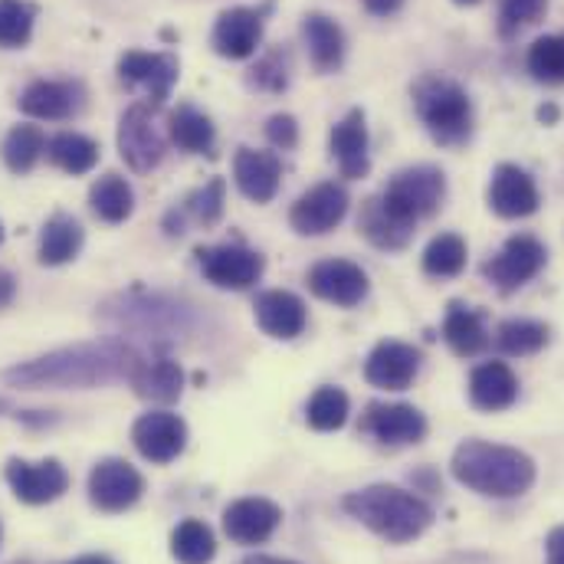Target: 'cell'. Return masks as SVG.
<instances>
[{
    "label": "cell",
    "mask_w": 564,
    "mask_h": 564,
    "mask_svg": "<svg viewBox=\"0 0 564 564\" xmlns=\"http://www.w3.org/2000/svg\"><path fill=\"white\" fill-rule=\"evenodd\" d=\"M542 267H545V247L535 237L519 234L502 247L499 257H492L482 267V276L492 285H499L502 292H512L529 280H535L542 273Z\"/></svg>",
    "instance_id": "8fae6325"
},
{
    "label": "cell",
    "mask_w": 564,
    "mask_h": 564,
    "mask_svg": "<svg viewBox=\"0 0 564 564\" xmlns=\"http://www.w3.org/2000/svg\"><path fill=\"white\" fill-rule=\"evenodd\" d=\"M332 154L341 167L345 177H365L371 161H368V126L361 109H351L335 129H332Z\"/></svg>",
    "instance_id": "cb8c5ba5"
},
{
    "label": "cell",
    "mask_w": 564,
    "mask_h": 564,
    "mask_svg": "<svg viewBox=\"0 0 564 564\" xmlns=\"http://www.w3.org/2000/svg\"><path fill=\"white\" fill-rule=\"evenodd\" d=\"M154 109L158 106L151 102H135L119 122V151L126 164L139 174H148L164 158V135H161Z\"/></svg>",
    "instance_id": "52a82bcc"
},
{
    "label": "cell",
    "mask_w": 564,
    "mask_h": 564,
    "mask_svg": "<svg viewBox=\"0 0 564 564\" xmlns=\"http://www.w3.org/2000/svg\"><path fill=\"white\" fill-rule=\"evenodd\" d=\"M257 322L273 338H295L305 328V305L299 295L282 292V289L263 292L257 299Z\"/></svg>",
    "instance_id": "484cf974"
},
{
    "label": "cell",
    "mask_w": 564,
    "mask_h": 564,
    "mask_svg": "<svg viewBox=\"0 0 564 564\" xmlns=\"http://www.w3.org/2000/svg\"><path fill=\"white\" fill-rule=\"evenodd\" d=\"M0 411H7V401L3 398H0Z\"/></svg>",
    "instance_id": "816d5d0a"
},
{
    "label": "cell",
    "mask_w": 564,
    "mask_h": 564,
    "mask_svg": "<svg viewBox=\"0 0 564 564\" xmlns=\"http://www.w3.org/2000/svg\"><path fill=\"white\" fill-rule=\"evenodd\" d=\"M171 555L181 564H210L214 555H217L214 532L204 522H197V519L181 522L171 532Z\"/></svg>",
    "instance_id": "836d02e7"
},
{
    "label": "cell",
    "mask_w": 564,
    "mask_h": 564,
    "mask_svg": "<svg viewBox=\"0 0 564 564\" xmlns=\"http://www.w3.org/2000/svg\"><path fill=\"white\" fill-rule=\"evenodd\" d=\"M361 430L384 446H404L426 436V417L411 404H371L361 417Z\"/></svg>",
    "instance_id": "ac0fdd59"
},
{
    "label": "cell",
    "mask_w": 564,
    "mask_h": 564,
    "mask_svg": "<svg viewBox=\"0 0 564 564\" xmlns=\"http://www.w3.org/2000/svg\"><path fill=\"white\" fill-rule=\"evenodd\" d=\"M0 535H3V529H0Z\"/></svg>",
    "instance_id": "db71d44e"
},
{
    "label": "cell",
    "mask_w": 564,
    "mask_h": 564,
    "mask_svg": "<svg viewBox=\"0 0 564 564\" xmlns=\"http://www.w3.org/2000/svg\"><path fill=\"white\" fill-rule=\"evenodd\" d=\"M0 243H3V227H0Z\"/></svg>",
    "instance_id": "f5cc1de1"
},
{
    "label": "cell",
    "mask_w": 564,
    "mask_h": 564,
    "mask_svg": "<svg viewBox=\"0 0 564 564\" xmlns=\"http://www.w3.org/2000/svg\"><path fill=\"white\" fill-rule=\"evenodd\" d=\"M3 476L10 482L13 496L26 506H46L69 489V473L63 469L59 459H40V463L10 459Z\"/></svg>",
    "instance_id": "30bf717a"
},
{
    "label": "cell",
    "mask_w": 564,
    "mask_h": 564,
    "mask_svg": "<svg viewBox=\"0 0 564 564\" xmlns=\"http://www.w3.org/2000/svg\"><path fill=\"white\" fill-rule=\"evenodd\" d=\"M33 20H36L33 3H26V0H0V46L3 50L26 46V40L33 33Z\"/></svg>",
    "instance_id": "f35d334b"
},
{
    "label": "cell",
    "mask_w": 564,
    "mask_h": 564,
    "mask_svg": "<svg viewBox=\"0 0 564 564\" xmlns=\"http://www.w3.org/2000/svg\"><path fill=\"white\" fill-rule=\"evenodd\" d=\"M102 318L116 332H132L141 335L144 341L161 345L164 338H177L191 328V315L177 302H164L158 295H122L119 302H109L102 308Z\"/></svg>",
    "instance_id": "5b68a950"
},
{
    "label": "cell",
    "mask_w": 564,
    "mask_h": 564,
    "mask_svg": "<svg viewBox=\"0 0 564 564\" xmlns=\"http://www.w3.org/2000/svg\"><path fill=\"white\" fill-rule=\"evenodd\" d=\"M200 273L220 289H250L263 276V257L247 247H207L197 250Z\"/></svg>",
    "instance_id": "4fadbf2b"
},
{
    "label": "cell",
    "mask_w": 564,
    "mask_h": 564,
    "mask_svg": "<svg viewBox=\"0 0 564 564\" xmlns=\"http://www.w3.org/2000/svg\"><path fill=\"white\" fill-rule=\"evenodd\" d=\"M13 299V280L7 273H0V305H7Z\"/></svg>",
    "instance_id": "7dc6e473"
},
{
    "label": "cell",
    "mask_w": 564,
    "mask_h": 564,
    "mask_svg": "<svg viewBox=\"0 0 564 564\" xmlns=\"http://www.w3.org/2000/svg\"><path fill=\"white\" fill-rule=\"evenodd\" d=\"M469 398L479 411H506L519 398V378L506 361H486L469 378Z\"/></svg>",
    "instance_id": "7402d4cb"
},
{
    "label": "cell",
    "mask_w": 564,
    "mask_h": 564,
    "mask_svg": "<svg viewBox=\"0 0 564 564\" xmlns=\"http://www.w3.org/2000/svg\"><path fill=\"white\" fill-rule=\"evenodd\" d=\"M341 506L351 519H358L365 529H371L375 535L394 545L421 539L433 525V509L421 496L401 486H368V489L348 492Z\"/></svg>",
    "instance_id": "3957f363"
},
{
    "label": "cell",
    "mask_w": 564,
    "mask_h": 564,
    "mask_svg": "<svg viewBox=\"0 0 564 564\" xmlns=\"http://www.w3.org/2000/svg\"><path fill=\"white\" fill-rule=\"evenodd\" d=\"M361 234H365L375 247H381V250H401V247L411 243L414 227L404 224V220H398V217L381 204V197H375V200H368L365 210H361Z\"/></svg>",
    "instance_id": "83f0119b"
},
{
    "label": "cell",
    "mask_w": 564,
    "mask_h": 564,
    "mask_svg": "<svg viewBox=\"0 0 564 564\" xmlns=\"http://www.w3.org/2000/svg\"><path fill=\"white\" fill-rule=\"evenodd\" d=\"M421 371V351L404 341H381L365 365V378L381 391H404Z\"/></svg>",
    "instance_id": "9a60e30c"
},
{
    "label": "cell",
    "mask_w": 564,
    "mask_h": 564,
    "mask_svg": "<svg viewBox=\"0 0 564 564\" xmlns=\"http://www.w3.org/2000/svg\"><path fill=\"white\" fill-rule=\"evenodd\" d=\"M89 204H93V210H96L106 224H122V220L132 217L135 194H132V187L126 184V177L106 174V177H99V181L93 184Z\"/></svg>",
    "instance_id": "1f68e13d"
},
{
    "label": "cell",
    "mask_w": 564,
    "mask_h": 564,
    "mask_svg": "<svg viewBox=\"0 0 564 564\" xmlns=\"http://www.w3.org/2000/svg\"><path fill=\"white\" fill-rule=\"evenodd\" d=\"M305 421L312 430H338L348 421V394L338 388H318L305 408Z\"/></svg>",
    "instance_id": "ab89813d"
},
{
    "label": "cell",
    "mask_w": 564,
    "mask_h": 564,
    "mask_svg": "<svg viewBox=\"0 0 564 564\" xmlns=\"http://www.w3.org/2000/svg\"><path fill=\"white\" fill-rule=\"evenodd\" d=\"M529 73L539 83L562 86L564 83V36H542L529 50Z\"/></svg>",
    "instance_id": "74e56055"
},
{
    "label": "cell",
    "mask_w": 564,
    "mask_h": 564,
    "mask_svg": "<svg viewBox=\"0 0 564 564\" xmlns=\"http://www.w3.org/2000/svg\"><path fill=\"white\" fill-rule=\"evenodd\" d=\"M446 197V177L440 167H430V164H421V167H408L401 174H394V181L384 187L381 194V204L404 224H417L423 217H433L440 210Z\"/></svg>",
    "instance_id": "8992f818"
},
{
    "label": "cell",
    "mask_w": 564,
    "mask_h": 564,
    "mask_svg": "<svg viewBox=\"0 0 564 564\" xmlns=\"http://www.w3.org/2000/svg\"><path fill=\"white\" fill-rule=\"evenodd\" d=\"M282 522V509L270 499H237L227 512H224V532L237 542V545H260L267 542Z\"/></svg>",
    "instance_id": "d6986e66"
},
{
    "label": "cell",
    "mask_w": 564,
    "mask_h": 564,
    "mask_svg": "<svg viewBox=\"0 0 564 564\" xmlns=\"http://www.w3.org/2000/svg\"><path fill=\"white\" fill-rule=\"evenodd\" d=\"M135 388V394L154 404H174L181 398L184 388V375L181 365L171 361L167 355H148L135 371V378L129 381Z\"/></svg>",
    "instance_id": "d4e9b609"
},
{
    "label": "cell",
    "mask_w": 564,
    "mask_h": 564,
    "mask_svg": "<svg viewBox=\"0 0 564 564\" xmlns=\"http://www.w3.org/2000/svg\"><path fill=\"white\" fill-rule=\"evenodd\" d=\"M302 33H305L315 69L335 73L341 66V59H345V33H341V26L335 20H328L325 13H308L305 23H302Z\"/></svg>",
    "instance_id": "4316f807"
},
{
    "label": "cell",
    "mask_w": 564,
    "mask_h": 564,
    "mask_svg": "<svg viewBox=\"0 0 564 564\" xmlns=\"http://www.w3.org/2000/svg\"><path fill=\"white\" fill-rule=\"evenodd\" d=\"M151 351L132 341H96L50 351L43 358L13 365L3 371V381L13 388H99L112 381H132L141 361Z\"/></svg>",
    "instance_id": "6da1fadb"
},
{
    "label": "cell",
    "mask_w": 564,
    "mask_h": 564,
    "mask_svg": "<svg viewBox=\"0 0 564 564\" xmlns=\"http://www.w3.org/2000/svg\"><path fill=\"white\" fill-rule=\"evenodd\" d=\"M267 139L273 141L276 148H282V151L295 148V141H299V126H295V119H292V116H273V119L267 122Z\"/></svg>",
    "instance_id": "ee69618b"
},
{
    "label": "cell",
    "mask_w": 564,
    "mask_h": 564,
    "mask_svg": "<svg viewBox=\"0 0 564 564\" xmlns=\"http://www.w3.org/2000/svg\"><path fill=\"white\" fill-rule=\"evenodd\" d=\"M46 154L56 167L69 171V174H86L96 167L99 161V144L79 132H59L46 144Z\"/></svg>",
    "instance_id": "d6a6232c"
},
{
    "label": "cell",
    "mask_w": 564,
    "mask_h": 564,
    "mask_svg": "<svg viewBox=\"0 0 564 564\" xmlns=\"http://www.w3.org/2000/svg\"><path fill=\"white\" fill-rule=\"evenodd\" d=\"M119 79L132 89H141L151 106H161L171 96V86L177 83V59L167 53H126L119 59Z\"/></svg>",
    "instance_id": "7c38bea8"
},
{
    "label": "cell",
    "mask_w": 564,
    "mask_h": 564,
    "mask_svg": "<svg viewBox=\"0 0 564 564\" xmlns=\"http://www.w3.org/2000/svg\"><path fill=\"white\" fill-rule=\"evenodd\" d=\"M308 289L332 302V305H341V308H351L358 305L365 295H368V276L358 263L351 260H325L318 267H312L308 273Z\"/></svg>",
    "instance_id": "e0dca14e"
},
{
    "label": "cell",
    "mask_w": 564,
    "mask_h": 564,
    "mask_svg": "<svg viewBox=\"0 0 564 564\" xmlns=\"http://www.w3.org/2000/svg\"><path fill=\"white\" fill-rule=\"evenodd\" d=\"M234 177L237 187L257 200V204H270L280 191L282 164L273 151H253V148H240L234 158Z\"/></svg>",
    "instance_id": "44dd1931"
},
{
    "label": "cell",
    "mask_w": 564,
    "mask_h": 564,
    "mask_svg": "<svg viewBox=\"0 0 564 564\" xmlns=\"http://www.w3.org/2000/svg\"><path fill=\"white\" fill-rule=\"evenodd\" d=\"M453 3H463L466 7V3H479V0H453Z\"/></svg>",
    "instance_id": "f907efd6"
},
{
    "label": "cell",
    "mask_w": 564,
    "mask_h": 564,
    "mask_svg": "<svg viewBox=\"0 0 564 564\" xmlns=\"http://www.w3.org/2000/svg\"><path fill=\"white\" fill-rule=\"evenodd\" d=\"M499 348L512 358H522V355H535L549 345V325L542 322H532V318H509L499 325V335H496Z\"/></svg>",
    "instance_id": "e575fe53"
},
{
    "label": "cell",
    "mask_w": 564,
    "mask_h": 564,
    "mask_svg": "<svg viewBox=\"0 0 564 564\" xmlns=\"http://www.w3.org/2000/svg\"><path fill=\"white\" fill-rule=\"evenodd\" d=\"M187 214H191L197 224H204V227L217 224L220 214H224V181L217 177V181L204 184L197 194H191V197H187Z\"/></svg>",
    "instance_id": "b9f144b4"
},
{
    "label": "cell",
    "mask_w": 564,
    "mask_h": 564,
    "mask_svg": "<svg viewBox=\"0 0 564 564\" xmlns=\"http://www.w3.org/2000/svg\"><path fill=\"white\" fill-rule=\"evenodd\" d=\"M449 473L459 486L489 499H516L535 486V459L489 440H463L453 449Z\"/></svg>",
    "instance_id": "7a4b0ae2"
},
{
    "label": "cell",
    "mask_w": 564,
    "mask_h": 564,
    "mask_svg": "<svg viewBox=\"0 0 564 564\" xmlns=\"http://www.w3.org/2000/svg\"><path fill=\"white\" fill-rule=\"evenodd\" d=\"M240 564H299V562H289V558H273V555H250V558H243Z\"/></svg>",
    "instance_id": "c3c4849f"
},
{
    "label": "cell",
    "mask_w": 564,
    "mask_h": 564,
    "mask_svg": "<svg viewBox=\"0 0 564 564\" xmlns=\"http://www.w3.org/2000/svg\"><path fill=\"white\" fill-rule=\"evenodd\" d=\"M348 214V194L341 184L328 181V184H318L312 187L308 194H302L289 214L292 220V230L302 234V237H322L328 230H335Z\"/></svg>",
    "instance_id": "9c48e42d"
},
{
    "label": "cell",
    "mask_w": 564,
    "mask_h": 564,
    "mask_svg": "<svg viewBox=\"0 0 564 564\" xmlns=\"http://www.w3.org/2000/svg\"><path fill=\"white\" fill-rule=\"evenodd\" d=\"M260 40H263V17L260 10H250V7L224 10L214 26V50L227 59L253 56Z\"/></svg>",
    "instance_id": "ffe728a7"
},
{
    "label": "cell",
    "mask_w": 564,
    "mask_h": 564,
    "mask_svg": "<svg viewBox=\"0 0 564 564\" xmlns=\"http://www.w3.org/2000/svg\"><path fill=\"white\" fill-rule=\"evenodd\" d=\"M250 83L257 89H267V93H282L285 83H289V59H285V53H267L250 69Z\"/></svg>",
    "instance_id": "7bdbcfd3"
},
{
    "label": "cell",
    "mask_w": 564,
    "mask_h": 564,
    "mask_svg": "<svg viewBox=\"0 0 564 564\" xmlns=\"http://www.w3.org/2000/svg\"><path fill=\"white\" fill-rule=\"evenodd\" d=\"M414 109L440 144H463L473 132V102L466 89L440 73L421 76L414 83Z\"/></svg>",
    "instance_id": "277c9868"
},
{
    "label": "cell",
    "mask_w": 564,
    "mask_h": 564,
    "mask_svg": "<svg viewBox=\"0 0 564 564\" xmlns=\"http://www.w3.org/2000/svg\"><path fill=\"white\" fill-rule=\"evenodd\" d=\"M135 449L148 463H171L184 453L187 443V426L171 411H151L132 426Z\"/></svg>",
    "instance_id": "5bb4252c"
},
{
    "label": "cell",
    "mask_w": 564,
    "mask_h": 564,
    "mask_svg": "<svg viewBox=\"0 0 564 564\" xmlns=\"http://www.w3.org/2000/svg\"><path fill=\"white\" fill-rule=\"evenodd\" d=\"M73 564H112L106 555H86V558H76Z\"/></svg>",
    "instance_id": "681fc988"
},
{
    "label": "cell",
    "mask_w": 564,
    "mask_h": 564,
    "mask_svg": "<svg viewBox=\"0 0 564 564\" xmlns=\"http://www.w3.org/2000/svg\"><path fill=\"white\" fill-rule=\"evenodd\" d=\"M404 7V0H365V10L375 17H391Z\"/></svg>",
    "instance_id": "bcb514c9"
},
{
    "label": "cell",
    "mask_w": 564,
    "mask_h": 564,
    "mask_svg": "<svg viewBox=\"0 0 564 564\" xmlns=\"http://www.w3.org/2000/svg\"><path fill=\"white\" fill-rule=\"evenodd\" d=\"M167 132L177 148H184L191 154H214V141H217L214 126L194 106H177L167 119Z\"/></svg>",
    "instance_id": "f546056e"
},
{
    "label": "cell",
    "mask_w": 564,
    "mask_h": 564,
    "mask_svg": "<svg viewBox=\"0 0 564 564\" xmlns=\"http://www.w3.org/2000/svg\"><path fill=\"white\" fill-rule=\"evenodd\" d=\"M3 164L13 171V174H23V171H30L36 161H40V154L46 151V139H43V132L36 129V126H17V129H10L7 132V139H3Z\"/></svg>",
    "instance_id": "d590c367"
},
{
    "label": "cell",
    "mask_w": 564,
    "mask_h": 564,
    "mask_svg": "<svg viewBox=\"0 0 564 564\" xmlns=\"http://www.w3.org/2000/svg\"><path fill=\"white\" fill-rule=\"evenodd\" d=\"M549 10V0H499V26L506 36L539 23Z\"/></svg>",
    "instance_id": "60d3db41"
},
{
    "label": "cell",
    "mask_w": 564,
    "mask_h": 564,
    "mask_svg": "<svg viewBox=\"0 0 564 564\" xmlns=\"http://www.w3.org/2000/svg\"><path fill=\"white\" fill-rule=\"evenodd\" d=\"M463 267H466V243L456 234H440L423 250V270L430 276H440V280L456 276V273H463Z\"/></svg>",
    "instance_id": "8d00e7d4"
},
{
    "label": "cell",
    "mask_w": 564,
    "mask_h": 564,
    "mask_svg": "<svg viewBox=\"0 0 564 564\" xmlns=\"http://www.w3.org/2000/svg\"><path fill=\"white\" fill-rule=\"evenodd\" d=\"M144 492L141 473L126 459H102L89 473V499L102 512H126Z\"/></svg>",
    "instance_id": "ba28073f"
},
{
    "label": "cell",
    "mask_w": 564,
    "mask_h": 564,
    "mask_svg": "<svg viewBox=\"0 0 564 564\" xmlns=\"http://www.w3.org/2000/svg\"><path fill=\"white\" fill-rule=\"evenodd\" d=\"M79 86L76 83H53V79H40L33 86H26V93L20 96V109L30 119H46V122H59L69 119L79 109Z\"/></svg>",
    "instance_id": "603a6c76"
},
{
    "label": "cell",
    "mask_w": 564,
    "mask_h": 564,
    "mask_svg": "<svg viewBox=\"0 0 564 564\" xmlns=\"http://www.w3.org/2000/svg\"><path fill=\"white\" fill-rule=\"evenodd\" d=\"M83 247V227L66 217L56 214L46 227H43V240H40V263L43 267H63L69 263Z\"/></svg>",
    "instance_id": "4dcf8cb0"
},
{
    "label": "cell",
    "mask_w": 564,
    "mask_h": 564,
    "mask_svg": "<svg viewBox=\"0 0 564 564\" xmlns=\"http://www.w3.org/2000/svg\"><path fill=\"white\" fill-rule=\"evenodd\" d=\"M443 338L463 358L479 355L486 348V341H489V335L482 328V318L473 308L459 305V302H453L449 312H446V318H443Z\"/></svg>",
    "instance_id": "f1b7e54d"
},
{
    "label": "cell",
    "mask_w": 564,
    "mask_h": 564,
    "mask_svg": "<svg viewBox=\"0 0 564 564\" xmlns=\"http://www.w3.org/2000/svg\"><path fill=\"white\" fill-rule=\"evenodd\" d=\"M545 555L549 564H564V525L549 532V542H545Z\"/></svg>",
    "instance_id": "f6af8a7d"
},
{
    "label": "cell",
    "mask_w": 564,
    "mask_h": 564,
    "mask_svg": "<svg viewBox=\"0 0 564 564\" xmlns=\"http://www.w3.org/2000/svg\"><path fill=\"white\" fill-rule=\"evenodd\" d=\"M489 207L506 217V220H519L539 210V187L532 181L529 171H522L519 164H499L489 184Z\"/></svg>",
    "instance_id": "2e32d148"
}]
</instances>
